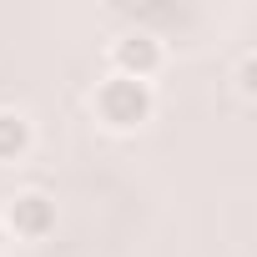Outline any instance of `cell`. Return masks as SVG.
<instances>
[{
	"mask_svg": "<svg viewBox=\"0 0 257 257\" xmlns=\"http://www.w3.org/2000/svg\"><path fill=\"white\" fill-rule=\"evenodd\" d=\"M157 111V96L147 81H132V76H106L96 86V116L111 126V132H137L142 121H152Z\"/></svg>",
	"mask_w": 257,
	"mask_h": 257,
	"instance_id": "obj_1",
	"label": "cell"
},
{
	"mask_svg": "<svg viewBox=\"0 0 257 257\" xmlns=\"http://www.w3.org/2000/svg\"><path fill=\"white\" fill-rule=\"evenodd\" d=\"M111 61H116V76L147 81V76L162 71V41L147 36V31H126V36L111 46Z\"/></svg>",
	"mask_w": 257,
	"mask_h": 257,
	"instance_id": "obj_2",
	"label": "cell"
},
{
	"mask_svg": "<svg viewBox=\"0 0 257 257\" xmlns=\"http://www.w3.org/2000/svg\"><path fill=\"white\" fill-rule=\"evenodd\" d=\"M6 227H11L16 237L36 242V237H46V232L56 227V202H51L46 192H21V197L6 207Z\"/></svg>",
	"mask_w": 257,
	"mask_h": 257,
	"instance_id": "obj_3",
	"label": "cell"
},
{
	"mask_svg": "<svg viewBox=\"0 0 257 257\" xmlns=\"http://www.w3.org/2000/svg\"><path fill=\"white\" fill-rule=\"evenodd\" d=\"M31 152V121L16 111H0V162H21Z\"/></svg>",
	"mask_w": 257,
	"mask_h": 257,
	"instance_id": "obj_4",
	"label": "cell"
},
{
	"mask_svg": "<svg viewBox=\"0 0 257 257\" xmlns=\"http://www.w3.org/2000/svg\"><path fill=\"white\" fill-rule=\"evenodd\" d=\"M237 91L242 96H257V61L252 56H242V66H237Z\"/></svg>",
	"mask_w": 257,
	"mask_h": 257,
	"instance_id": "obj_5",
	"label": "cell"
}]
</instances>
